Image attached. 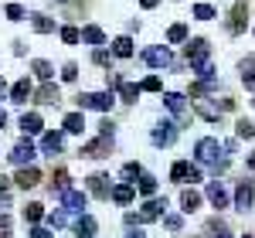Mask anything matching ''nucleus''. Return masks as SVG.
<instances>
[{"label": "nucleus", "instance_id": "34", "mask_svg": "<svg viewBox=\"0 0 255 238\" xmlns=\"http://www.w3.org/2000/svg\"><path fill=\"white\" fill-rule=\"evenodd\" d=\"M143 174V167H139L136 160H129V163H123V170H119V177L129 180V184H136V177Z\"/></svg>", "mask_w": 255, "mask_h": 238}, {"label": "nucleus", "instance_id": "26", "mask_svg": "<svg viewBox=\"0 0 255 238\" xmlns=\"http://www.w3.org/2000/svg\"><path fill=\"white\" fill-rule=\"evenodd\" d=\"M82 44H92V48L106 44V31H102L99 24H85V27H82Z\"/></svg>", "mask_w": 255, "mask_h": 238}, {"label": "nucleus", "instance_id": "16", "mask_svg": "<svg viewBox=\"0 0 255 238\" xmlns=\"http://www.w3.org/2000/svg\"><path fill=\"white\" fill-rule=\"evenodd\" d=\"M14 184H17L20 191H31V187H38L41 184V170L34 163H27V167H20L17 174H14Z\"/></svg>", "mask_w": 255, "mask_h": 238}, {"label": "nucleus", "instance_id": "21", "mask_svg": "<svg viewBox=\"0 0 255 238\" xmlns=\"http://www.w3.org/2000/svg\"><path fill=\"white\" fill-rule=\"evenodd\" d=\"M34 96V82L31 79H17L14 85H10V102H17V106H24V102Z\"/></svg>", "mask_w": 255, "mask_h": 238}, {"label": "nucleus", "instance_id": "23", "mask_svg": "<svg viewBox=\"0 0 255 238\" xmlns=\"http://www.w3.org/2000/svg\"><path fill=\"white\" fill-rule=\"evenodd\" d=\"M72 228H75V235H82V238H92L99 232V221L92 218V215H85V211H82L79 218H75V225H72Z\"/></svg>", "mask_w": 255, "mask_h": 238}, {"label": "nucleus", "instance_id": "22", "mask_svg": "<svg viewBox=\"0 0 255 238\" xmlns=\"http://www.w3.org/2000/svg\"><path fill=\"white\" fill-rule=\"evenodd\" d=\"M109 51H113V58H133V55H136V48H133V38H129V34H119V38L113 41Z\"/></svg>", "mask_w": 255, "mask_h": 238}, {"label": "nucleus", "instance_id": "51", "mask_svg": "<svg viewBox=\"0 0 255 238\" xmlns=\"http://www.w3.org/2000/svg\"><path fill=\"white\" fill-rule=\"evenodd\" d=\"M31 238H51V232L41 228V225H34V228H31Z\"/></svg>", "mask_w": 255, "mask_h": 238}, {"label": "nucleus", "instance_id": "43", "mask_svg": "<svg viewBox=\"0 0 255 238\" xmlns=\"http://www.w3.org/2000/svg\"><path fill=\"white\" fill-rule=\"evenodd\" d=\"M44 221L51 225V228H65L68 225V211L61 208V211H51V215H44Z\"/></svg>", "mask_w": 255, "mask_h": 238}, {"label": "nucleus", "instance_id": "15", "mask_svg": "<svg viewBox=\"0 0 255 238\" xmlns=\"http://www.w3.org/2000/svg\"><path fill=\"white\" fill-rule=\"evenodd\" d=\"M167 208H170V201L153 194V198H146L143 211H139V218H143V221H157V218H163V211H167Z\"/></svg>", "mask_w": 255, "mask_h": 238}, {"label": "nucleus", "instance_id": "31", "mask_svg": "<svg viewBox=\"0 0 255 238\" xmlns=\"http://www.w3.org/2000/svg\"><path fill=\"white\" fill-rule=\"evenodd\" d=\"M31 72H34V79L51 82V75H55V65H51V61H44V58H34V61H31Z\"/></svg>", "mask_w": 255, "mask_h": 238}, {"label": "nucleus", "instance_id": "18", "mask_svg": "<svg viewBox=\"0 0 255 238\" xmlns=\"http://www.w3.org/2000/svg\"><path fill=\"white\" fill-rule=\"evenodd\" d=\"M61 129H65L68 136H82V133H85V109H75V113H68V116L61 119Z\"/></svg>", "mask_w": 255, "mask_h": 238}, {"label": "nucleus", "instance_id": "11", "mask_svg": "<svg viewBox=\"0 0 255 238\" xmlns=\"http://www.w3.org/2000/svg\"><path fill=\"white\" fill-rule=\"evenodd\" d=\"M109 150H113V139L99 133L92 143H85V146L79 150V157H85V160H102V157H109Z\"/></svg>", "mask_w": 255, "mask_h": 238}, {"label": "nucleus", "instance_id": "13", "mask_svg": "<svg viewBox=\"0 0 255 238\" xmlns=\"http://www.w3.org/2000/svg\"><path fill=\"white\" fill-rule=\"evenodd\" d=\"M204 194H208V201H211V208H215V211H221V208H228V204H232V194H228V187H225V184H221L218 177L208 184V191H204Z\"/></svg>", "mask_w": 255, "mask_h": 238}, {"label": "nucleus", "instance_id": "49", "mask_svg": "<svg viewBox=\"0 0 255 238\" xmlns=\"http://www.w3.org/2000/svg\"><path fill=\"white\" fill-rule=\"evenodd\" d=\"M215 102H218V99H215ZM218 109H221V113H232V109H235V99H232V96H221Z\"/></svg>", "mask_w": 255, "mask_h": 238}, {"label": "nucleus", "instance_id": "37", "mask_svg": "<svg viewBox=\"0 0 255 238\" xmlns=\"http://www.w3.org/2000/svg\"><path fill=\"white\" fill-rule=\"evenodd\" d=\"M197 20H215L218 17V7H211V3H194V10H191Z\"/></svg>", "mask_w": 255, "mask_h": 238}, {"label": "nucleus", "instance_id": "35", "mask_svg": "<svg viewBox=\"0 0 255 238\" xmlns=\"http://www.w3.org/2000/svg\"><path fill=\"white\" fill-rule=\"evenodd\" d=\"M41 218H44V204H38V201H31V204L24 208V221H31V225H38Z\"/></svg>", "mask_w": 255, "mask_h": 238}, {"label": "nucleus", "instance_id": "6", "mask_svg": "<svg viewBox=\"0 0 255 238\" xmlns=\"http://www.w3.org/2000/svg\"><path fill=\"white\" fill-rule=\"evenodd\" d=\"M170 180L174 184H197L201 180V163H191V160H177L174 167H170Z\"/></svg>", "mask_w": 255, "mask_h": 238}, {"label": "nucleus", "instance_id": "4", "mask_svg": "<svg viewBox=\"0 0 255 238\" xmlns=\"http://www.w3.org/2000/svg\"><path fill=\"white\" fill-rule=\"evenodd\" d=\"M235 211H242V215H249L255 208V180L252 177H245V180H238L235 184Z\"/></svg>", "mask_w": 255, "mask_h": 238}, {"label": "nucleus", "instance_id": "30", "mask_svg": "<svg viewBox=\"0 0 255 238\" xmlns=\"http://www.w3.org/2000/svg\"><path fill=\"white\" fill-rule=\"evenodd\" d=\"M136 194L153 198V194H157V177H153V174H139L136 177Z\"/></svg>", "mask_w": 255, "mask_h": 238}, {"label": "nucleus", "instance_id": "8", "mask_svg": "<svg viewBox=\"0 0 255 238\" xmlns=\"http://www.w3.org/2000/svg\"><path fill=\"white\" fill-rule=\"evenodd\" d=\"M61 208L68 211V215H79V211H85V204H89V191H79V187H68L65 194H58Z\"/></svg>", "mask_w": 255, "mask_h": 238}, {"label": "nucleus", "instance_id": "19", "mask_svg": "<svg viewBox=\"0 0 255 238\" xmlns=\"http://www.w3.org/2000/svg\"><path fill=\"white\" fill-rule=\"evenodd\" d=\"M163 109H170L180 119H187V113H191V106H187V99L180 92H163Z\"/></svg>", "mask_w": 255, "mask_h": 238}, {"label": "nucleus", "instance_id": "47", "mask_svg": "<svg viewBox=\"0 0 255 238\" xmlns=\"http://www.w3.org/2000/svg\"><path fill=\"white\" fill-rule=\"evenodd\" d=\"M123 225H126V228H136V225H143V218H139L136 211H126V218H123Z\"/></svg>", "mask_w": 255, "mask_h": 238}, {"label": "nucleus", "instance_id": "3", "mask_svg": "<svg viewBox=\"0 0 255 238\" xmlns=\"http://www.w3.org/2000/svg\"><path fill=\"white\" fill-rule=\"evenodd\" d=\"M41 150H38V143L31 136H24V139H17L14 146H10V153H7V160L14 163V167H27V163H34V157H38Z\"/></svg>", "mask_w": 255, "mask_h": 238}, {"label": "nucleus", "instance_id": "9", "mask_svg": "<svg viewBox=\"0 0 255 238\" xmlns=\"http://www.w3.org/2000/svg\"><path fill=\"white\" fill-rule=\"evenodd\" d=\"M245 27H249V3L245 0H235L232 17H228V34L238 38V34H245Z\"/></svg>", "mask_w": 255, "mask_h": 238}, {"label": "nucleus", "instance_id": "45", "mask_svg": "<svg viewBox=\"0 0 255 238\" xmlns=\"http://www.w3.org/2000/svg\"><path fill=\"white\" fill-rule=\"evenodd\" d=\"M139 89H143V92H160L163 82H160V75H146V79L139 82Z\"/></svg>", "mask_w": 255, "mask_h": 238}, {"label": "nucleus", "instance_id": "5", "mask_svg": "<svg viewBox=\"0 0 255 238\" xmlns=\"http://www.w3.org/2000/svg\"><path fill=\"white\" fill-rule=\"evenodd\" d=\"M221 153H225V146H221L215 136H201L194 143V160H197V163H215Z\"/></svg>", "mask_w": 255, "mask_h": 238}, {"label": "nucleus", "instance_id": "54", "mask_svg": "<svg viewBox=\"0 0 255 238\" xmlns=\"http://www.w3.org/2000/svg\"><path fill=\"white\" fill-rule=\"evenodd\" d=\"M245 167H249V170H255V150L249 153V160H245Z\"/></svg>", "mask_w": 255, "mask_h": 238}, {"label": "nucleus", "instance_id": "17", "mask_svg": "<svg viewBox=\"0 0 255 238\" xmlns=\"http://www.w3.org/2000/svg\"><path fill=\"white\" fill-rule=\"evenodd\" d=\"M17 126H20L24 136H41V133H44V119H41L38 113H20Z\"/></svg>", "mask_w": 255, "mask_h": 238}, {"label": "nucleus", "instance_id": "33", "mask_svg": "<svg viewBox=\"0 0 255 238\" xmlns=\"http://www.w3.org/2000/svg\"><path fill=\"white\" fill-rule=\"evenodd\" d=\"M194 113L201 119H208V122H221V109H218V106H204V102H197Z\"/></svg>", "mask_w": 255, "mask_h": 238}, {"label": "nucleus", "instance_id": "55", "mask_svg": "<svg viewBox=\"0 0 255 238\" xmlns=\"http://www.w3.org/2000/svg\"><path fill=\"white\" fill-rule=\"evenodd\" d=\"M3 92H7V79L0 75V99H3Z\"/></svg>", "mask_w": 255, "mask_h": 238}, {"label": "nucleus", "instance_id": "42", "mask_svg": "<svg viewBox=\"0 0 255 238\" xmlns=\"http://www.w3.org/2000/svg\"><path fill=\"white\" fill-rule=\"evenodd\" d=\"M163 228H167V232H174V235H180V232H184V218H180V215H167V211H163Z\"/></svg>", "mask_w": 255, "mask_h": 238}, {"label": "nucleus", "instance_id": "41", "mask_svg": "<svg viewBox=\"0 0 255 238\" xmlns=\"http://www.w3.org/2000/svg\"><path fill=\"white\" fill-rule=\"evenodd\" d=\"M92 61H96L99 68H109V65H113V51H109V48H102V44H99L96 51H92Z\"/></svg>", "mask_w": 255, "mask_h": 238}, {"label": "nucleus", "instance_id": "27", "mask_svg": "<svg viewBox=\"0 0 255 238\" xmlns=\"http://www.w3.org/2000/svg\"><path fill=\"white\" fill-rule=\"evenodd\" d=\"M197 208H201V194L191 191V187H184V191H180V211H184V215H194Z\"/></svg>", "mask_w": 255, "mask_h": 238}, {"label": "nucleus", "instance_id": "25", "mask_svg": "<svg viewBox=\"0 0 255 238\" xmlns=\"http://www.w3.org/2000/svg\"><path fill=\"white\" fill-rule=\"evenodd\" d=\"M238 72H242L245 89H252V92H255V55H245V58L238 61Z\"/></svg>", "mask_w": 255, "mask_h": 238}, {"label": "nucleus", "instance_id": "46", "mask_svg": "<svg viewBox=\"0 0 255 238\" xmlns=\"http://www.w3.org/2000/svg\"><path fill=\"white\" fill-rule=\"evenodd\" d=\"M10 232H14V221L7 218V211L0 215V238H10Z\"/></svg>", "mask_w": 255, "mask_h": 238}, {"label": "nucleus", "instance_id": "40", "mask_svg": "<svg viewBox=\"0 0 255 238\" xmlns=\"http://www.w3.org/2000/svg\"><path fill=\"white\" fill-rule=\"evenodd\" d=\"M58 34H61V41H65V44H79V41H82V31H79V27H72V24L58 27Z\"/></svg>", "mask_w": 255, "mask_h": 238}, {"label": "nucleus", "instance_id": "44", "mask_svg": "<svg viewBox=\"0 0 255 238\" xmlns=\"http://www.w3.org/2000/svg\"><path fill=\"white\" fill-rule=\"evenodd\" d=\"M61 82H68V85L79 82V65H75V61H65V65H61Z\"/></svg>", "mask_w": 255, "mask_h": 238}, {"label": "nucleus", "instance_id": "12", "mask_svg": "<svg viewBox=\"0 0 255 238\" xmlns=\"http://www.w3.org/2000/svg\"><path fill=\"white\" fill-rule=\"evenodd\" d=\"M85 191L99 201H109V191H113V177L109 174H92V177L85 180Z\"/></svg>", "mask_w": 255, "mask_h": 238}, {"label": "nucleus", "instance_id": "52", "mask_svg": "<svg viewBox=\"0 0 255 238\" xmlns=\"http://www.w3.org/2000/svg\"><path fill=\"white\" fill-rule=\"evenodd\" d=\"M0 194H10V177L0 174Z\"/></svg>", "mask_w": 255, "mask_h": 238}, {"label": "nucleus", "instance_id": "60", "mask_svg": "<svg viewBox=\"0 0 255 238\" xmlns=\"http://www.w3.org/2000/svg\"><path fill=\"white\" fill-rule=\"evenodd\" d=\"M252 106H255V96H252Z\"/></svg>", "mask_w": 255, "mask_h": 238}, {"label": "nucleus", "instance_id": "48", "mask_svg": "<svg viewBox=\"0 0 255 238\" xmlns=\"http://www.w3.org/2000/svg\"><path fill=\"white\" fill-rule=\"evenodd\" d=\"M99 133H102V136H109V139H113V133H116V122H113V119L106 116V119H102V129H99Z\"/></svg>", "mask_w": 255, "mask_h": 238}, {"label": "nucleus", "instance_id": "14", "mask_svg": "<svg viewBox=\"0 0 255 238\" xmlns=\"http://www.w3.org/2000/svg\"><path fill=\"white\" fill-rule=\"evenodd\" d=\"M153 146H174L177 143V122H157V129L150 133Z\"/></svg>", "mask_w": 255, "mask_h": 238}, {"label": "nucleus", "instance_id": "38", "mask_svg": "<svg viewBox=\"0 0 255 238\" xmlns=\"http://www.w3.org/2000/svg\"><path fill=\"white\" fill-rule=\"evenodd\" d=\"M235 133H238V139H255V122L252 119H238Z\"/></svg>", "mask_w": 255, "mask_h": 238}, {"label": "nucleus", "instance_id": "1", "mask_svg": "<svg viewBox=\"0 0 255 238\" xmlns=\"http://www.w3.org/2000/svg\"><path fill=\"white\" fill-rule=\"evenodd\" d=\"M116 106V92L102 89V92H79V109H96V113H109Z\"/></svg>", "mask_w": 255, "mask_h": 238}, {"label": "nucleus", "instance_id": "32", "mask_svg": "<svg viewBox=\"0 0 255 238\" xmlns=\"http://www.w3.org/2000/svg\"><path fill=\"white\" fill-rule=\"evenodd\" d=\"M187 38H191L187 24H170V31H167V41H170V44H184Z\"/></svg>", "mask_w": 255, "mask_h": 238}, {"label": "nucleus", "instance_id": "24", "mask_svg": "<svg viewBox=\"0 0 255 238\" xmlns=\"http://www.w3.org/2000/svg\"><path fill=\"white\" fill-rule=\"evenodd\" d=\"M27 17H31V31L34 34H55V27H58L55 17H48V14H27Z\"/></svg>", "mask_w": 255, "mask_h": 238}, {"label": "nucleus", "instance_id": "28", "mask_svg": "<svg viewBox=\"0 0 255 238\" xmlns=\"http://www.w3.org/2000/svg\"><path fill=\"white\" fill-rule=\"evenodd\" d=\"M38 102H41V106H58V102H61V89H58V85H51V82H44L41 92H38Z\"/></svg>", "mask_w": 255, "mask_h": 238}, {"label": "nucleus", "instance_id": "57", "mask_svg": "<svg viewBox=\"0 0 255 238\" xmlns=\"http://www.w3.org/2000/svg\"><path fill=\"white\" fill-rule=\"evenodd\" d=\"M126 238H146V235H143V232H129Z\"/></svg>", "mask_w": 255, "mask_h": 238}, {"label": "nucleus", "instance_id": "56", "mask_svg": "<svg viewBox=\"0 0 255 238\" xmlns=\"http://www.w3.org/2000/svg\"><path fill=\"white\" fill-rule=\"evenodd\" d=\"M3 126H7V113L0 109V129H3Z\"/></svg>", "mask_w": 255, "mask_h": 238}, {"label": "nucleus", "instance_id": "29", "mask_svg": "<svg viewBox=\"0 0 255 238\" xmlns=\"http://www.w3.org/2000/svg\"><path fill=\"white\" fill-rule=\"evenodd\" d=\"M139 82H123L119 85V102H126V106H136V99H139Z\"/></svg>", "mask_w": 255, "mask_h": 238}, {"label": "nucleus", "instance_id": "53", "mask_svg": "<svg viewBox=\"0 0 255 238\" xmlns=\"http://www.w3.org/2000/svg\"><path fill=\"white\" fill-rule=\"evenodd\" d=\"M157 3H160V0H139V7H143V10H153Z\"/></svg>", "mask_w": 255, "mask_h": 238}, {"label": "nucleus", "instance_id": "20", "mask_svg": "<svg viewBox=\"0 0 255 238\" xmlns=\"http://www.w3.org/2000/svg\"><path fill=\"white\" fill-rule=\"evenodd\" d=\"M133 198H136V184H129V180L113 184V191H109V201H116V204H133Z\"/></svg>", "mask_w": 255, "mask_h": 238}, {"label": "nucleus", "instance_id": "36", "mask_svg": "<svg viewBox=\"0 0 255 238\" xmlns=\"http://www.w3.org/2000/svg\"><path fill=\"white\" fill-rule=\"evenodd\" d=\"M68 187H72V177H68L65 170H58V174H55V180H51V194H65Z\"/></svg>", "mask_w": 255, "mask_h": 238}, {"label": "nucleus", "instance_id": "10", "mask_svg": "<svg viewBox=\"0 0 255 238\" xmlns=\"http://www.w3.org/2000/svg\"><path fill=\"white\" fill-rule=\"evenodd\" d=\"M38 150L44 153V157H58L61 150H65V133H58V129H48V133H41V143H38Z\"/></svg>", "mask_w": 255, "mask_h": 238}, {"label": "nucleus", "instance_id": "39", "mask_svg": "<svg viewBox=\"0 0 255 238\" xmlns=\"http://www.w3.org/2000/svg\"><path fill=\"white\" fill-rule=\"evenodd\" d=\"M3 14H7V20H14V24H17V20H27V7H20V3H7V7H3Z\"/></svg>", "mask_w": 255, "mask_h": 238}, {"label": "nucleus", "instance_id": "50", "mask_svg": "<svg viewBox=\"0 0 255 238\" xmlns=\"http://www.w3.org/2000/svg\"><path fill=\"white\" fill-rule=\"evenodd\" d=\"M119 85H123V75H106V89L109 92H116Z\"/></svg>", "mask_w": 255, "mask_h": 238}, {"label": "nucleus", "instance_id": "59", "mask_svg": "<svg viewBox=\"0 0 255 238\" xmlns=\"http://www.w3.org/2000/svg\"><path fill=\"white\" fill-rule=\"evenodd\" d=\"M242 238H255V235H242Z\"/></svg>", "mask_w": 255, "mask_h": 238}, {"label": "nucleus", "instance_id": "2", "mask_svg": "<svg viewBox=\"0 0 255 238\" xmlns=\"http://www.w3.org/2000/svg\"><path fill=\"white\" fill-rule=\"evenodd\" d=\"M184 44H187V48H184V55H187L191 72H197L201 65H208V61H211V44H208V38H187Z\"/></svg>", "mask_w": 255, "mask_h": 238}, {"label": "nucleus", "instance_id": "58", "mask_svg": "<svg viewBox=\"0 0 255 238\" xmlns=\"http://www.w3.org/2000/svg\"><path fill=\"white\" fill-rule=\"evenodd\" d=\"M211 238H228V235H225V232H221V235H211Z\"/></svg>", "mask_w": 255, "mask_h": 238}, {"label": "nucleus", "instance_id": "7", "mask_svg": "<svg viewBox=\"0 0 255 238\" xmlns=\"http://www.w3.org/2000/svg\"><path fill=\"white\" fill-rule=\"evenodd\" d=\"M139 58L146 61L150 68H170V65H174V55H170V48H167V44H153V48H146Z\"/></svg>", "mask_w": 255, "mask_h": 238}]
</instances>
